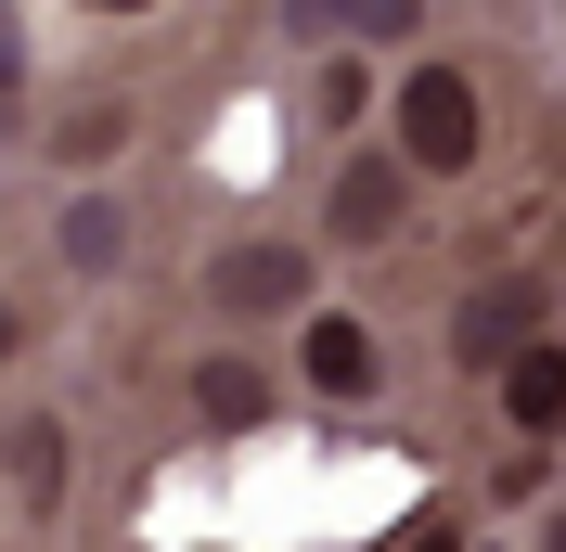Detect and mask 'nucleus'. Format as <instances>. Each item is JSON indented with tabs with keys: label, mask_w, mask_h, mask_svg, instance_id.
<instances>
[{
	"label": "nucleus",
	"mask_w": 566,
	"mask_h": 552,
	"mask_svg": "<svg viewBox=\"0 0 566 552\" xmlns=\"http://www.w3.org/2000/svg\"><path fill=\"white\" fill-rule=\"evenodd\" d=\"M65 270L77 283H104V270H129V206H116V193H91V206H65Z\"/></svg>",
	"instance_id": "obj_9"
},
{
	"label": "nucleus",
	"mask_w": 566,
	"mask_h": 552,
	"mask_svg": "<svg viewBox=\"0 0 566 552\" xmlns=\"http://www.w3.org/2000/svg\"><path fill=\"white\" fill-rule=\"evenodd\" d=\"M0 449H13V476H27V501H65V424H0Z\"/></svg>",
	"instance_id": "obj_10"
},
{
	"label": "nucleus",
	"mask_w": 566,
	"mask_h": 552,
	"mask_svg": "<svg viewBox=\"0 0 566 552\" xmlns=\"http://www.w3.org/2000/svg\"><path fill=\"white\" fill-rule=\"evenodd\" d=\"M541 309H554V283H541V270H502V283H476V296L451 309V360L502 373V360H515V347L541 335Z\"/></svg>",
	"instance_id": "obj_3"
},
{
	"label": "nucleus",
	"mask_w": 566,
	"mask_h": 552,
	"mask_svg": "<svg viewBox=\"0 0 566 552\" xmlns=\"http://www.w3.org/2000/svg\"><path fill=\"white\" fill-rule=\"evenodd\" d=\"M193 412H207L219 437H258V424L283 412V373L258 347H219V360H193Z\"/></svg>",
	"instance_id": "obj_6"
},
{
	"label": "nucleus",
	"mask_w": 566,
	"mask_h": 552,
	"mask_svg": "<svg viewBox=\"0 0 566 552\" xmlns=\"http://www.w3.org/2000/svg\"><path fill=\"white\" fill-rule=\"evenodd\" d=\"M0 91H27V13L0 0Z\"/></svg>",
	"instance_id": "obj_13"
},
{
	"label": "nucleus",
	"mask_w": 566,
	"mask_h": 552,
	"mask_svg": "<svg viewBox=\"0 0 566 552\" xmlns=\"http://www.w3.org/2000/svg\"><path fill=\"white\" fill-rule=\"evenodd\" d=\"M283 26L322 39V52H387V39L424 26V0H283Z\"/></svg>",
	"instance_id": "obj_7"
},
{
	"label": "nucleus",
	"mask_w": 566,
	"mask_h": 552,
	"mask_svg": "<svg viewBox=\"0 0 566 552\" xmlns=\"http://www.w3.org/2000/svg\"><path fill=\"white\" fill-rule=\"evenodd\" d=\"M91 13H155V0H91Z\"/></svg>",
	"instance_id": "obj_17"
},
{
	"label": "nucleus",
	"mask_w": 566,
	"mask_h": 552,
	"mask_svg": "<svg viewBox=\"0 0 566 552\" xmlns=\"http://www.w3.org/2000/svg\"><path fill=\"white\" fill-rule=\"evenodd\" d=\"M310 283H322L310 244L258 232V244H219V257H207V309H219V321H296V309H310Z\"/></svg>",
	"instance_id": "obj_2"
},
{
	"label": "nucleus",
	"mask_w": 566,
	"mask_h": 552,
	"mask_svg": "<svg viewBox=\"0 0 566 552\" xmlns=\"http://www.w3.org/2000/svg\"><path fill=\"white\" fill-rule=\"evenodd\" d=\"M360 104H374V65H360V52H322V77H310V116H322V129H360Z\"/></svg>",
	"instance_id": "obj_11"
},
{
	"label": "nucleus",
	"mask_w": 566,
	"mask_h": 552,
	"mask_svg": "<svg viewBox=\"0 0 566 552\" xmlns=\"http://www.w3.org/2000/svg\"><path fill=\"white\" fill-rule=\"evenodd\" d=\"M541 552H566V514H554V527H541Z\"/></svg>",
	"instance_id": "obj_18"
},
{
	"label": "nucleus",
	"mask_w": 566,
	"mask_h": 552,
	"mask_svg": "<svg viewBox=\"0 0 566 552\" xmlns=\"http://www.w3.org/2000/svg\"><path fill=\"white\" fill-rule=\"evenodd\" d=\"M399 155H412V180H463L490 155V104H476L463 65H412L399 77Z\"/></svg>",
	"instance_id": "obj_1"
},
{
	"label": "nucleus",
	"mask_w": 566,
	"mask_h": 552,
	"mask_svg": "<svg viewBox=\"0 0 566 552\" xmlns=\"http://www.w3.org/2000/svg\"><path fill=\"white\" fill-rule=\"evenodd\" d=\"M0 360H27V309H13V296H0Z\"/></svg>",
	"instance_id": "obj_14"
},
{
	"label": "nucleus",
	"mask_w": 566,
	"mask_h": 552,
	"mask_svg": "<svg viewBox=\"0 0 566 552\" xmlns=\"http://www.w3.org/2000/svg\"><path fill=\"white\" fill-rule=\"evenodd\" d=\"M296 373H310V399L360 412V399H387V347H374V321H348V309H310V335H296Z\"/></svg>",
	"instance_id": "obj_4"
},
{
	"label": "nucleus",
	"mask_w": 566,
	"mask_h": 552,
	"mask_svg": "<svg viewBox=\"0 0 566 552\" xmlns=\"http://www.w3.org/2000/svg\"><path fill=\"white\" fill-rule=\"evenodd\" d=\"M399 219H412V155H348L335 193H322V232L335 244H387Z\"/></svg>",
	"instance_id": "obj_5"
},
{
	"label": "nucleus",
	"mask_w": 566,
	"mask_h": 552,
	"mask_svg": "<svg viewBox=\"0 0 566 552\" xmlns=\"http://www.w3.org/2000/svg\"><path fill=\"white\" fill-rule=\"evenodd\" d=\"M13 129H27V116H13V91H0V141H13Z\"/></svg>",
	"instance_id": "obj_16"
},
{
	"label": "nucleus",
	"mask_w": 566,
	"mask_h": 552,
	"mask_svg": "<svg viewBox=\"0 0 566 552\" xmlns=\"http://www.w3.org/2000/svg\"><path fill=\"white\" fill-rule=\"evenodd\" d=\"M116 129H129V116H116V104H91V116H65V129H52V155H65V168H104V155H116Z\"/></svg>",
	"instance_id": "obj_12"
},
{
	"label": "nucleus",
	"mask_w": 566,
	"mask_h": 552,
	"mask_svg": "<svg viewBox=\"0 0 566 552\" xmlns=\"http://www.w3.org/2000/svg\"><path fill=\"white\" fill-rule=\"evenodd\" d=\"M412 552H463V540H451V527H424V540H412Z\"/></svg>",
	"instance_id": "obj_15"
},
{
	"label": "nucleus",
	"mask_w": 566,
	"mask_h": 552,
	"mask_svg": "<svg viewBox=\"0 0 566 552\" xmlns=\"http://www.w3.org/2000/svg\"><path fill=\"white\" fill-rule=\"evenodd\" d=\"M502 424L515 437H566V335H528L502 360Z\"/></svg>",
	"instance_id": "obj_8"
}]
</instances>
